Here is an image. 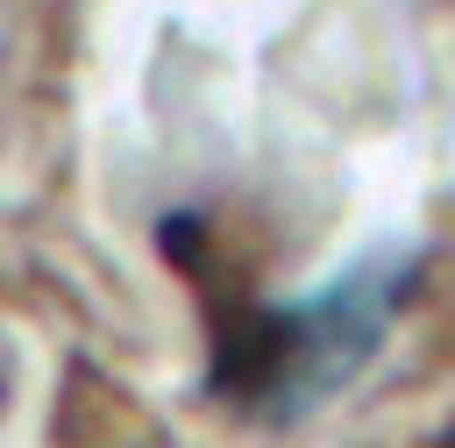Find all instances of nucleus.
Instances as JSON below:
<instances>
[{
    "instance_id": "nucleus-1",
    "label": "nucleus",
    "mask_w": 455,
    "mask_h": 448,
    "mask_svg": "<svg viewBox=\"0 0 455 448\" xmlns=\"http://www.w3.org/2000/svg\"><path fill=\"white\" fill-rule=\"evenodd\" d=\"M412 292V256H370L291 306H242L213 334V391L256 420H306L363 377L391 313Z\"/></svg>"
}]
</instances>
